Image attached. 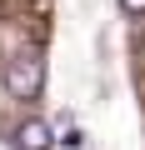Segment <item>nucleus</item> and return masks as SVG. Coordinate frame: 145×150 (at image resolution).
<instances>
[{
    "label": "nucleus",
    "instance_id": "1",
    "mask_svg": "<svg viewBox=\"0 0 145 150\" xmlns=\"http://www.w3.org/2000/svg\"><path fill=\"white\" fill-rule=\"evenodd\" d=\"M5 90H10L15 100H35V95L45 90V60H40V55H15V60H5Z\"/></svg>",
    "mask_w": 145,
    "mask_h": 150
},
{
    "label": "nucleus",
    "instance_id": "2",
    "mask_svg": "<svg viewBox=\"0 0 145 150\" xmlns=\"http://www.w3.org/2000/svg\"><path fill=\"white\" fill-rule=\"evenodd\" d=\"M10 145H15V150H50V145H55V130H50L45 120H20V125L10 130Z\"/></svg>",
    "mask_w": 145,
    "mask_h": 150
},
{
    "label": "nucleus",
    "instance_id": "3",
    "mask_svg": "<svg viewBox=\"0 0 145 150\" xmlns=\"http://www.w3.org/2000/svg\"><path fill=\"white\" fill-rule=\"evenodd\" d=\"M125 5V15H145V0H120Z\"/></svg>",
    "mask_w": 145,
    "mask_h": 150
}]
</instances>
